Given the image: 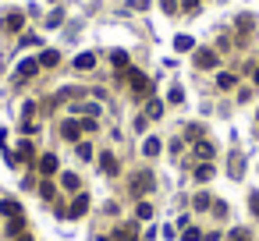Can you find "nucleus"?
I'll return each instance as SVG.
<instances>
[{"label": "nucleus", "instance_id": "nucleus-1", "mask_svg": "<svg viewBox=\"0 0 259 241\" xmlns=\"http://www.w3.org/2000/svg\"><path fill=\"white\" fill-rule=\"evenodd\" d=\"M121 74H125V78L131 82V89H135L139 96H142V93H146V96L153 93V89H149V78H146V71H139V68H128V71H121Z\"/></svg>", "mask_w": 259, "mask_h": 241}, {"label": "nucleus", "instance_id": "nucleus-2", "mask_svg": "<svg viewBox=\"0 0 259 241\" xmlns=\"http://www.w3.org/2000/svg\"><path fill=\"white\" fill-rule=\"evenodd\" d=\"M153 185H156V181H153V174H149V170H139V174L131 177V192H135V195H142V192H149Z\"/></svg>", "mask_w": 259, "mask_h": 241}, {"label": "nucleus", "instance_id": "nucleus-3", "mask_svg": "<svg viewBox=\"0 0 259 241\" xmlns=\"http://www.w3.org/2000/svg\"><path fill=\"white\" fill-rule=\"evenodd\" d=\"M39 71V60H22V64H18V71H14V82H28V78H32V74Z\"/></svg>", "mask_w": 259, "mask_h": 241}, {"label": "nucleus", "instance_id": "nucleus-4", "mask_svg": "<svg viewBox=\"0 0 259 241\" xmlns=\"http://www.w3.org/2000/svg\"><path fill=\"white\" fill-rule=\"evenodd\" d=\"M85 209H89V195H78V199L68 206V217H71V220H78V217H85Z\"/></svg>", "mask_w": 259, "mask_h": 241}, {"label": "nucleus", "instance_id": "nucleus-5", "mask_svg": "<svg viewBox=\"0 0 259 241\" xmlns=\"http://www.w3.org/2000/svg\"><path fill=\"white\" fill-rule=\"evenodd\" d=\"M60 135H64L68 142H78V135H82V124H78V120H64V124H60Z\"/></svg>", "mask_w": 259, "mask_h": 241}, {"label": "nucleus", "instance_id": "nucleus-6", "mask_svg": "<svg viewBox=\"0 0 259 241\" xmlns=\"http://www.w3.org/2000/svg\"><path fill=\"white\" fill-rule=\"evenodd\" d=\"M22 25H25V14H22V11H11L7 18H4V28H7V32H22Z\"/></svg>", "mask_w": 259, "mask_h": 241}, {"label": "nucleus", "instance_id": "nucleus-7", "mask_svg": "<svg viewBox=\"0 0 259 241\" xmlns=\"http://www.w3.org/2000/svg\"><path fill=\"white\" fill-rule=\"evenodd\" d=\"M195 64L199 68H217V53L213 50H195Z\"/></svg>", "mask_w": 259, "mask_h": 241}, {"label": "nucleus", "instance_id": "nucleus-8", "mask_svg": "<svg viewBox=\"0 0 259 241\" xmlns=\"http://www.w3.org/2000/svg\"><path fill=\"white\" fill-rule=\"evenodd\" d=\"M60 64V53L57 50H43L39 53V68H57Z\"/></svg>", "mask_w": 259, "mask_h": 241}, {"label": "nucleus", "instance_id": "nucleus-9", "mask_svg": "<svg viewBox=\"0 0 259 241\" xmlns=\"http://www.w3.org/2000/svg\"><path fill=\"white\" fill-rule=\"evenodd\" d=\"M100 170H103V174H117V156H114V153H103V156H100Z\"/></svg>", "mask_w": 259, "mask_h": 241}, {"label": "nucleus", "instance_id": "nucleus-10", "mask_svg": "<svg viewBox=\"0 0 259 241\" xmlns=\"http://www.w3.org/2000/svg\"><path fill=\"white\" fill-rule=\"evenodd\" d=\"M39 170L47 174V177H53V174H57V156H53V153H47V156L39 160Z\"/></svg>", "mask_w": 259, "mask_h": 241}, {"label": "nucleus", "instance_id": "nucleus-11", "mask_svg": "<svg viewBox=\"0 0 259 241\" xmlns=\"http://www.w3.org/2000/svg\"><path fill=\"white\" fill-rule=\"evenodd\" d=\"M93 64H96V53H93V50H89V53H78V57H75V68H78V71H89Z\"/></svg>", "mask_w": 259, "mask_h": 241}, {"label": "nucleus", "instance_id": "nucleus-12", "mask_svg": "<svg viewBox=\"0 0 259 241\" xmlns=\"http://www.w3.org/2000/svg\"><path fill=\"white\" fill-rule=\"evenodd\" d=\"M0 213H4V217H22V206L14 199H0Z\"/></svg>", "mask_w": 259, "mask_h": 241}, {"label": "nucleus", "instance_id": "nucleus-13", "mask_svg": "<svg viewBox=\"0 0 259 241\" xmlns=\"http://www.w3.org/2000/svg\"><path fill=\"white\" fill-rule=\"evenodd\" d=\"M110 64H114V71H128V53L125 50H114L110 53Z\"/></svg>", "mask_w": 259, "mask_h": 241}, {"label": "nucleus", "instance_id": "nucleus-14", "mask_svg": "<svg viewBox=\"0 0 259 241\" xmlns=\"http://www.w3.org/2000/svg\"><path fill=\"white\" fill-rule=\"evenodd\" d=\"M22 231H25V220H22V217H11V223H7V234H11V238H18Z\"/></svg>", "mask_w": 259, "mask_h": 241}, {"label": "nucleus", "instance_id": "nucleus-15", "mask_svg": "<svg viewBox=\"0 0 259 241\" xmlns=\"http://www.w3.org/2000/svg\"><path fill=\"white\" fill-rule=\"evenodd\" d=\"M160 114H163V103H160V99H149V107H146V117H149V120H156Z\"/></svg>", "mask_w": 259, "mask_h": 241}, {"label": "nucleus", "instance_id": "nucleus-16", "mask_svg": "<svg viewBox=\"0 0 259 241\" xmlns=\"http://www.w3.org/2000/svg\"><path fill=\"white\" fill-rule=\"evenodd\" d=\"M217 85H220V89H234L238 78H234V74H227V71H220V74H217Z\"/></svg>", "mask_w": 259, "mask_h": 241}, {"label": "nucleus", "instance_id": "nucleus-17", "mask_svg": "<svg viewBox=\"0 0 259 241\" xmlns=\"http://www.w3.org/2000/svg\"><path fill=\"white\" fill-rule=\"evenodd\" d=\"M60 185L68 192H78V174H60Z\"/></svg>", "mask_w": 259, "mask_h": 241}, {"label": "nucleus", "instance_id": "nucleus-18", "mask_svg": "<svg viewBox=\"0 0 259 241\" xmlns=\"http://www.w3.org/2000/svg\"><path fill=\"white\" fill-rule=\"evenodd\" d=\"M142 153H146V156H156V153H160V139H146V142H142Z\"/></svg>", "mask_w": 259, "mask_h": 241}, {"label": "nucleus", "instance_id": "nucleus-19", "mask_svg": "<svg viewBox=\"0 0 259 241\" xmlns=\"http://www.w3.org/2000/svg\"><path fill=\"white\" fill-rule=\"evenodd\" d=\"M213 177V167L209 163H199V167H195V181H209Z\"/></svg>", "mask_w": 259, "mask_h": 241}, {"label": "nucleus", "instance_id": "nucleus-20", "mask_svg": "<svg viewBox=\"0 0 259 241\" xmlns=\"http://www.w3.org/2000/svg\"><path fill=\"white\" fill-rule=\"evenodd\" d=\"M195 153H199V156H203V160H209V156H213V145H209V142H203V139H199V142H195Z\"/></svg>", "mask_w": 259, "mask_h": 241}, {"label": "nucleus", "instance_id": "nucleus-21", "mask_svg": "<svg viewBox=\"0 0 259 241\" xmlns=\"http://www.w3.org/2000/svg\"><path fill=\"white\" fill-rule=\"evenodd\" d=\"M209 202H213V199H209L206 192H199V195H195V199H192V206H195V209H209Z\"/></svg>", "mask_w": 259, "mask_h": 241}, {"label": "nucleus", "instance_id": "nucleus-22", "mask_svg": "<svg viewBox=\"0 0 259 241\" xmlns=\"http://www.w3.org/2000/svg\"><path fill=\"white\" fill-rule=\"evenodd\" d=\"M192 47H195V43H192L188 36H178V39H174V50H181V53H185V50H192Z\"/></svg>", "mask_w": 259, "mask_h": 241}, {"label": "nucleus", "instance_id": "nucleus-23", "mask_svg": "<svg viewBox=\"0 0 259 241\" xmlns=\"http://www.w3.org/2000/svg\"><path fill=\"white\" fill-rule=\"evenodd\" d=\"M32 156H36L32 142H22V149H18V160H32Z\"/></svg>", "mask_w": 259, "mask_h": 241}, {"label": "nucleus", "instance_id": "nucleus-24", "mask_svg": "<svg viewBox=\"0 0 259 241\" xmlns=\"http://www.w3.org/2000/svg\"><path fill=\"white\" fill-rule=\"evenodd\" d=\"M181 241H203L199 227H185V234H181Z\"/></svg>", "mask_w": 259, "mask_h": 241}, {"label": "nucleus", "instance_id": "nucleus-25", "mask_svg": "<svg viewBox=\"0 0 259 241\" xmlns=\"http://www.w3.org/2000/svg\"><path fill=\"white\" fill-rule=\"evenodd\" d=\"M153 0H128V11H146Z\"/></svg>", "mask_w": 259, "mask_h": 241}, {"label": "nucleus", "instance_id": "nucleus-26", "mask_svg": "<svg viewBox=\"0 0 259 241\" xmlns=\"http://www.w3.org/2000/svg\"><path fill=\"white\" fill-rule=\"evenodd\" d=\"M78 156H82V160H93V145H89V142H78Z\"/></svg>", "mask_w": 259, "mask_h": 241}, {"label": "nucleus", "instance_id": "nucleus-27", "mask_svg": "<svg viewBox=\"0 0 259 241\" xmlns=\"http://www.w3.org/2000/svg\"><path fill=\"white\" fill-rule=\"evenodd\" d=\"M149 217H153V206H149V202H139V220H149Z\"/></svg>", "mask_w": 259, "mask_h": 241}, {"label": "nucleus", "instance_id": "nucleus-28", "mask_svg": "<svg viewBox=\"0 0 259 241\" xmlns=\"http://www.w3.org/2000/svg\"><path fill=\"white\" fill-rule=\"evenodd\" d=\"M238 28H241V32H249V28H252V14H241V18H238Z\"/></svg>", "mask_w": 259, "mask_h": 241}, {"label": "nucleus", "instance_id": "nucleus-29", "mask_svg": "<svg viewBox=\"0 0 259 241\" xmlns=\"http://www.w3.org/2000/svg\"><path fill=\"white\" fill-rule=\"evenodd\" d=\"M60 22H64V11H53L50 18H47V25H50V28H53V25H60Z\"/></svg>", "mask_w": 259, "mask_h": 241}, {"label": "nucleus", "instance_id": "nucleus-30", "mask_svg": "<svg viewBox=\"0 0 259 241\" xmlns=\"http://www.w3.org/2000/svg\"><path fill=\"white\" fill-rule=\"evenodd\" d=\"M167 99H171V103H181V99H185V93H181V89L174 85V89H171V93H167Z\"/></svg>", "mask_w": 259, "mask_h": 241}, {"label": "nucleus", "instance_id": "nucleus-31", "mask_svg": "<svg viewBox=\"0 0 259 241\" xmlns=\"http://www.w3.org/2000/svg\"><path fill=\"white\" fill-rule=\"evenodd\" d=\"M249 209L259 217V192H252V195H249Z\"/></svg>", "mask_w": 259, "mask_h": 241}, {"label": "nucleus", "instance_id": "nucleus-32", "mask_svg": "<svg viewBox=\"0 0 259 241\" xmlns=\"http://www.w3.org/2000/svg\"><path fill=\"white\" fill-rule=\"evenodd\" d=\"M231 241H249V231H241V227L231 231Z\"/></svg>", "mask_w": 259, "mask_h": 241}, {"label": "nucleus", "instance_id": "nucleus-33", "mask_svg": "<svg viewBox=\"0 0 259 241\" xmlns=\"http://www.w3.org/2000/svg\"><path fill=\"white\" fill-rule=\"evenodd\" d=\"M18 241H32V238H28V234H18Z\"/></svg>", "mask_w": 259, "mask_h": 241}, {"label": "nucleus", "instance_id": "nucleus-34", "mask_svg": "<svg viewBox=\"0 0 259 241\" xmlns=\"http://www.w3.org/2000/svg\"><path fill=\"white\" fill-rule=\"evenodd\" d=\"M256 85H259V71H256Z\"/></svg>", "mask_w": 259, "mask_h": 241}]
</instances>
